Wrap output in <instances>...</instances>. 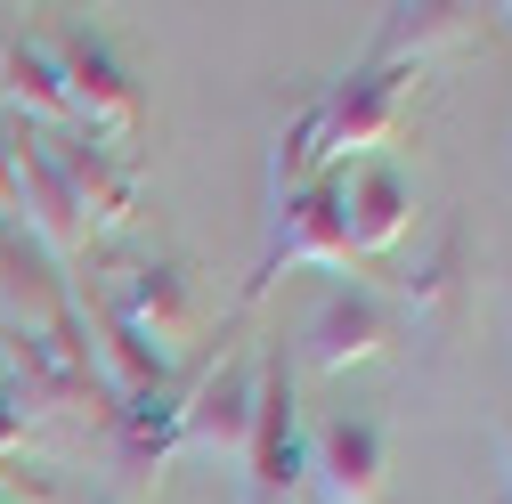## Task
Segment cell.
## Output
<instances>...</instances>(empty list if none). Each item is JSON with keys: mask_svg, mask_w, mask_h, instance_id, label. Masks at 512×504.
Here are the masks:
<instances>
[{"mask_svg": "<svg viewBox=\"0 0 512 504\" xmlns=\"http://www.w3.org/2000/svg\"><path fill=\"white\" fill-rule=\"evenodd\" d=\"M399 334H407V309L382 293V285H366V277H342L326 301L309 309V326H301V342H293V366H309V374H350V366L391 358Z\"/></svg>", "mask_w": 512, "mask_h": 504, "instance_id": "3957f363", "label": "cell"}, {"mask_svg": "<svg viewBox=\"0 0 512 504\" xmlns=\"http://www.w3.org/2000/svg\"><path fill=\"white\" fill-rule=\"evenodd\" d=\"M472 33H480V9H464V0H391L358 66H382V74H415L423 57H439V49H464Z\"/></svg>", "mask_w": 512, "mask_h": 504, "instance_id": "9c48e42d", "label": "cell"}, {"mask_svg": "<svg viewBox=\"0 0 512 504\" xmlns=\"http://www.w3.org/2000/svg\"><path fill=\"white\" fill-rule=\"evenodd\" d=\"M0 220H17V114L0 106Z\"/></svg>", "mask_w": 512, "mask_h": 504, "instance_id": "9a60e30c", "label": "cell"}, {"mask_svg": "<svg viewBox=\"0 0 512 504\" xmlns=\"http://www.w3.org/2000/svg\"><path fill=\"white\" fill-rule=\"evenodd\" d=\"M285 269H358V244H350V171H317L309 187L269 204V252H261V277L244 285V301H261Z\"/></svg>", "mask_w": 512, "mask_h": 504, "instance_id": "6da1fadb", "label": "cell"}, {"mask_svg": "<svg viewBox=\"0 0 512 504\" xmlns=\"http://www.w3.org/2000/svg\"><path fill=\"white\" fill-rule=\"evenodd\" d=\"M0 391H9L25 415L33 407H106L98 358H90V334H82V309H66L57 326H9V383H0Z\"/></svg>", "mask_w": 512, "mask_h": 504, "instance_id": "277c9868", "label": "cell"}, {"mask_svg": "<svg viewBox=\"0 0 512 504\" xmlns=\"http://www.w3.org/2000/svg\"><path fill=\"white\" fill-rule=\"evenodd\" d=\"M293 350H261V407H252V448H244V480L252 504H293V488L309 480V439H301V391H293Z\"/></svg>", "mask_w": 512, "mask_h": 504, "instance_id": "5b68a950", "label": "cell"}, {"mask_svg": "<svg viewBox=\"0 0 512 504\" xmlns=\"http://www.w3.org/2000/svg\"><path fill=\"white\" fill-rule=\"evenodd\" d=\"M66 309H74L66 269L33 244L25 220H0V318H9V326H57Z\"/></svg>", "mask_w": 512, "mask_h": 504, "instance_id": "8fae6325", "label": "cell"}, {"mask_svg": "<svg viewBox=\"0 0 512 504\" xmlns=\"http://www.w3.org/2000/svg\"><path fill=\"white\" fill-rule=\"evenodd\" d=\"M49 49H57V74H66V90H74V131L98 139V147L139 139L147 90H139V74L114 57V41H106L98 25H57Z\"/></svg>", "mask_w": 512, "mask_h": 504, "instance_id": "7a4b0ae2", "label": "cell"}, {"mask_svg": "<svg viewBox=\"0 0 512 504\" xmlns=\"http://www.w3.org/2000/svg\"><path fill=\"white\" fill-rule=\"evenodd\" d=\"M196 374H171V383H155L139 399H114V472L131 480V488L155 480L179 456V423H187V399H196Z\"/></svg>", "mask_w": 512, "mask_h": 504, "instance_id": "ba28073f", "label": "cell"}, {"mask_svg": "<svg viewBox=\"0 0 512 504\" xmlns=\"http://www.w3.org/2000/svg\"><path fill=\"white\" fill-rule=\"evenodd\" d=\"M0 41H9V33H0Z\"/></svg>", "mask_w": 512, "mask_h": 504, "instance_id": "d6986e66", "label": "cell"}, {"mask_svg": "<svg viewBox=\"0 0 512 504\" xmlns=\"http://www.w3.org/2000/svg\"><path fill=\"white\" fill-rule=\"evenodd\" d=\"M49 155H57V171H66L74 204H82V228H122L139 212V171L114 147H98L82 131H49Z\"/></svg>", "mask_w": 512, "mask_h": 504, "instance_id": "7c38bea8", "label": "cell"}, {"mask_svg": "<svg viewBox=\"0 0 512 504\" xmlns=\"http://www.w3.org/2000/svg\"><path fill=\"white\" fill-rule=\"evenodd\" d=\"M415 220V187L391 171V163H350V244L358 261H374V252H391Z\"/></svg>", "mask_w": 512, "mask_h": 504, "instance_id": "5bb4252c", "label": "cell"}, {"mask_svg": "<svg viewBox=\"0 0 512 504\" xmlns=\"http://www.w3.org/2000/svg\"><path fill=\"white\" fill-rule=\"evenodd\" d=\"M0 504H25V496H9V488H0Z\"/></svg>", "mask_w": 512, "mask_h": 504, "instance_id": "ac0fdd59", "label": "cell"}, {"mask_svg": "<svg viewBox=\"0 0 512 504\" xmlns=\"http://www.w3.org/2000/svg\"><path fill=\"white\" fill-rule=\"evenodd\" d=\"M504 17H512V9H504Z\"/></svg>", "mask_w": 512, "mask_h": 504, "instance_id": "ffe728a7", "label": "cell"}, {"mask_svg": "<svg viewBox=\"0 0 512 504\" xmlns=\"http://www.w3.org/2000/svg\"><path fill=\"white\" fill-rule=\"evenodd\" d=\"M496 464H504V496H512V407L496 415Z\"/></svg>", "mask_w": 512, "mask_h": 504, "instance_id": "e0dca14e", "label": "cell"}, {"mask_svg": "<svg viewBox=\"0 0 512 504\" xmlns=\"http://www.w3.org/2000/svg\"><path fill=\"white\" fill-rule=\"evenodd\" d=\"M252 407H261V358H204L196 374V399H187L179 423V456H236L252 448Z\"/></svg>", "mask_w": 512, "mask_h": 504, "instance_id": "52a82bcc", "label": "cell"}, {"mask_svg": "<svg viewBox=\"0 0 512 504\" xmlns=\"http://www.w3.org/2000/svg\"><path fill=\"white\" fill-rule=\"evenodd\" d=\"M122 318H131L163 358H179V342H187V326H196V285H187V269L179 261H139L131 277H122V293H106Z\"/></svg>", "mask_w": 512, "mask_h": 504, "instance_id": "4fadbf2b", "label": "cell"}, {"mask_svg": "<svg viewBox=\"0 0 512 504\" xmlns=\"http://www.w3.org/2000/svg\"><path fill=\"white\" fill-rule=\"evenodd\" d=\"M309 480L326 504H382V423L374 415H326L309 431Z\"/></svg>", "mask_w": 512, "mask_h": 504, "instance_id": "30bf717a", "label": "cell"}, {"mask_svg": "<svg viewBox=\"0 0 512 504\" xmlns=\"http://www.w3.org/2000/svg\"><path fill=\"white\" fill-rule=\"evenodd\" d=\"M407 82H415V74L350 66L342 82H326V90H317V147H326V171L374 163V147H391L399 114H407Z\"/></svg>", "mask_w": 512, "mask_h": 504, "instance_id": "8992f818", "label": "cell"}, {"mask_svg": "<svg viewBox=\"0 0 512 504\" xmlns=\"http://www.w3.org/2000/svg\"><path fill=\"white\" fill-rule=\"evenodd\" d=\"M25 431H33V415H25L9 391H0V456H17V448H25Z\"/></svg>", "mask_w": 512, "mask_h": 504, "instance_id": "2e32d148", "label": "cell"}]
</instances>
